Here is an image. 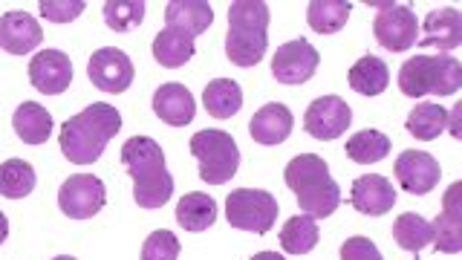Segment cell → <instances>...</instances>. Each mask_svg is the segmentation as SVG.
I'll return each mask as SVG.
<instances>
[{
  "mask_svg": "<svg viewBox=\"0 0 462 260\" xmlns=\"http://www.w3.org/2000/svg\"><path fill=\"white\" fill-rule=\"evenodd\" d=\"M119 110L107 105V101H93L90 107H84L81 113L64 122L58 144H61V153L72 165H93L105 153L107 142L119 134Z\"/></svg>",
  "mask_w": 462,
  "mask_h": 260,
  "instance_id": "obj_1",
  "label": "cell"
},
{
  "mask_svg": "<svg viewBox=\"0 0 462 260\" xmlns=\"http://www.w3.org/2000/svg\"><path fill=\"white\" fill-rule=\"evenodd\" d=\"M122 165L134 180V200L142 209H162L173 197V177L165 168V153L151 136H134L122 144Z\"/></svg>",
  "mask_w": 462,
  "mask_h": 260,
  "instance_id": "obj_2",
  "label": "cell"
},
{
  "mask_svg": "<svg viewBox=\"0 0 462 260\" xmlns=\"http://www.w3.org/2000/svg\"><path fill=\"white\" fill-rule=\"evenodd\" d=\"M286 185L292 188L298 197V206L312 220H324V217L336 214L341 206V188L329 177L327 162L318 153H300L283 171Z\"/></svg>",
  "mask_w": 462,
  "mask_h": 260,
  "instance_id": "obj_3",
  "label": "cell"
},
{
  "mask_svg": "<svg viewBox=\"0 0 462 260\" xmlns=\"http://www.w3.org/2000/svg\"><path fill=\"white\" fill-rule=\"evenodd\" d=\"M269 47V4L263 0H237L228 6L226 55L237 67H254L263 61Z\"/></svg>",
  "mask_w": 462,
  "mask_h": 260,
  "instance_id": "obj_4",
  "label": "cell"
},
{
  "mask_svg": "<svg viewBox=\"0 0 462 260\" xmlns=\"http://www.w3.org/2000/svg\"><path fill=\"white\" fill-rule=\"evenodd\" d=\"M462 87V64L454 55H413L399 70V90L411 98L454 96Z\"/></svg>",
  "mask_w": 462,
  "mask_h": 260,
  "instance_id": "obj_5",
  "label": "cell"
},
{
  "mask_svg": "<svg viewBox=\"0 0 462 260\" xmlns=\"http://www.w3.org/2000/svg\"><path fill=\"white\" fill-rule=\"evenodd\" d=\"M191 153L199 162V177L208 185H223L237 173L240 168V151L237 142L226 130H199L191 136Z\"/></svg>",
  "mask_w": 462,
  "mask_h": 260,
  "instance_id": "obj_6",
  "label": "cell"
},
{
  "mask_svg": "<svg viewBox=\"0 0 462 260\" xmlns=\"http://www.w3.org/2000/svg\"><path fill=\"white\" fill-rule=\"evenodd\" d=\"M226 220L231 228L269 235L278 220V200L260 188H237L226 200Z\"/></svg>",
  "mask_w": 462,
  "mask_h": 260,
  "instance_id": "obj_7",
  "label": "cell"
},
{
  "mask_svg": "<svg viewBox=\"0 0 462 260\" xmlns=\"http://www.w3.org/2000/svg\"><path fill=\"white\" fill-rule=\"evenodd\" d=\"M107 202V188L93 173H76L58 191V209L72 220H90Z\"/></svg>",
  "mask_w": 462,
  "mask_h": 260,
  "instance_id": "obj_8",
  "label": "cell"
},
{
  "mask_svg": "<svg viewBox=\"0 0 462 260\" xmlns=\"http://www.w3.org/2000/svg\"><path fill=\"white\" fill-rule=\"evenodd\" d=\"M373 35L390 52H408L416 47L419 38V21L416 12L408 4L399 6H382V12L373 21Z\"/></svg>",
  "mask_w": 462,
  "mask_h": 260,
  "instance_id": "obj_9",
  "label": "cell"
},
{
  "mask_svg": "<svg viewBox=\"0 0 462 260\" xmlns=\"http://www.w3.org/2000/svg\"><path fill=\"white\" fill-rule=\"evenodd\" d=\"M353 125V110L338 96H321L303 113V130L318 142L338 139L346 127Z\"/></svg>",
  "mask_w": 462,
  "mask_h": 260,
  "instance_id": "obj_10",
  "label": "cell"
},
{
  "mask_svg": "<svg viewBox=\"0 0 462 260\" xmlns=\"http://www.w3.org/2000/svg\"><path fill=\"white\" fill-rule=\"evenodd\" d=\"M318 64H321V55L312 47L310 41L295 38L278 47L272 58V76L278 79L281 84H303L315 76Z\"/></svg>",
  "mask_w": 462,
  "mask_h": 260,
  "instance_id": "obj_11",
  "label": "cell"
},
{
  "mask_svg": "<svg viewBox=\"0 0 462 260\" xmlns=\"http://www.w3.org/2000/svg\"><path fill=\"white\" fill-rule=\"evenodd\" d=\"M87 76L90 81L105 93H125L134 84V61L127 58V52L116 47H101L93 52L90 64H87Z\"/></svg>",
  "mask_w": 462,
  "mask_h": 260,
  "instance_id": "obj_12",
  "label": "cell"
},
{
  "mask_svg": "<svg viewBox=\"0 0 462 260\" xmlns=\"http://www.w3.org/2000/svg\"><path fill=\"white\" fill-rule=\"evenodd\" d=\"M442 168L439 162L425 151H404L396 159V180L402 185V191H408L413 197H422L439 185Z\"/></svg>",
  "mask_w": 462,
  "mask_h": 260,
  "instance_id": "obj_13",
  "label": "cell"
},
{
  "mask_svg": "<svg viewBox=\"0 0 462 260\" xmlns=\"http://www.w3.org/2000/svg\"><path fill=\"white\" fill-rule=\"evenodd\" d=\"M29 81H32V87L43 96H61L72 81L69 55L61 50L38 52L32 61H29Z\"/></svg>",
  "mask_w": 462,
  "mask_h": 260,
  "instance_id": "obj_14",
  "label": "cell"
},
{
  "mask_svg": "<svg viewBox=\"0 0 462 260\" xmlns=\"http://www.w3.org/2000/svg\"><path fill=\"white\" fill-rule=\"evenodd\" d=\"M430 226H433V246H437V252L457 255L462 249V182H454L445 191L442 214Z\"/></svg>",
  "mask_w": 462,
  "mask_h": 260,
  "instance_id": "obj_15",
  "label": "cell"
},
{
  "mask_svg": "<svg viewBox=\"0 0 462 260\" xmlns=\"http://www.w3.org/2000/svg\"><path fill=\"white\" fill-rule=\"evenodd\" d=\"M350 206L358 214H367V217H382L390 209L396 206V191H393V182L382 173H365L353 182V191H350Z\"/></svg>",
  "mask_w": 462,
  "mask_h": 260,
  "instance_id": "obj_16",
  "label": "cell"
},
{
  "mask_svg": "<svg viewBox=\"0 0 462 260\" xmlns=\"http://www.w3.org/2000/svg\"><path fill=\"white\" fill-rule=\"evenodd\" d=\"M422 38L419 43L428 50H439V52H451L462 43V12L454 6H442L428 12V18L422 21Z\"/></svg>",
  "mask_w": 462,
  "mask_h": 260,
  "instance_id": "obj_17",
  "label": "cell"
},
{
  "mask_svg": "<svg viewBox=\"0 0 462 260\" xmlns=\"http://www.w3.org/2000/svg\"><path fill=\"white\" fill-rule=\"evenodd\" d=\"M43 32L38 21L29 12H6L0 18V50H6L12 55H26L41 47Z\"/></svg>",
  "mask_w": 462,
  "mask_h": 260,
  "instance_id": "obj_18",
  "label": "cell"
},
{
  "mask_svg": "<svg viewBox=\"0 0 462 260\" xmlns=\"http://www.w3.org/2000/svg\"><path fill=\"white\" fill-rule=\"evenodd\" d=\"M153 113L171 127H185L194 122V96L182 84H162L153 93Z\"/></svg>",
  "mask_w": 462,
  "mask_h": 260,
  "instance_id": "obj_19",
  "label": "cell"
},
{
  "mask_svg": "<svg viewBox=\"0 0 462 260\" xmlns=\"http://www.w3.org/2000/svg\"><path fill=\"white\" fill-rule=\"evenodd\" d=\"M292 110L281 101H272V105H263L249 122V134L257 144H281L292 134Z\"/></svg>",
  "mask_w": 462,
  "mask_h": 260,
  "instance_id": "obj_20",
  "label": "cell"
},
{
  "mask_svg": "<svg viewBox=\"0 0 462 260\" xmlns=\"http://www.w3.org/2000/svg\"><path fill=\"white\" fill-rule=\"evenodd\" d=\"M211 21H214V9L206 0H171L165 9L168 29H180V32L191 38L208 32Z\"/></svg>",
  "mask_w": 462,
  "mask_h": 260,
  "instance_id": "obj_21",
  "label": "cell"
},
{
  "mask_svg": "<svg viewBox=\"0 0 462 260\" xmlns=\"http://www.w3.org/2000/svg\"><path fill=\"white\" fill-rule=\"evenodd\" d=\"M12 127L23 144H43L52 134V116L38 101H23L12 116Z\"/></svg>",
  "mask_w": 462,
  "mask_h": 260,
  "instance_id": "obj_22",
  "label": "cell"
},
{
  "mask_svg": "<svg viewBox=\"0 0 462 260\" xmlns=\"http://www.w3.org/2000/svg\"><path fill=\"white\" fill-rule=\"evenodd\" d=\"M202 105H206L208 116L214 119H231L243 107V90L235 79H214L206 84L202 93Z\"/></svg>",
  "mask_w": 462,
  "mask_h": 260,
  "instance_id": "obj_23",
  "label": "cell"
},
{
  "mask_svg": "<svg viewBox=\"0 0 462 260\" xmlns=\"http://www.w3.org/2000/svg\"><path fill=\"white\" fill-rule=\"evenodd\" d=\"M390 84V70L379 55H365L350 67V87L361 96H379Z\"/></svg>",
  "mask_w": 462,
  "mask_h": 260,
  "instance_id": "obj_24",
  "label": "cell"
},
{
  "mask_svg": "<svg viewBox=\"0 0 462 260\" xmlns=\"http://www.w3.org/2000/svg\"><path fill=\"white\" fill-rule=\"evenodd\" d=\"M177 223L185 231H194V235L211 228L217 223V202H214V197L199 194V191L185 194L180 200V206H177Z\"/></svg>",
  "mask_w": 462,
  "mask_h": 260,
  "instance_id": "obj_25",
  "label": "cell"
},
{
  "mask_svg": "<svg viewBox=\"0 0 462 260\" xmlns=\"http://www.w3.org/2000/svg\"><path fill=\"white\" fill-rule=\"evenodd\" d=\"M194 38L180 32V29H162L156 38H153V58L162 67H182L194 58Z\"/></svg>",
  "mask_w": 462,
  "mask_h": 260,
  "instance_id": "obj_26",
  "label": "cell"
},
{
  "mask_svg": "<svg viewBox=\"0 0 462 260\" xmlns=\"http://www.w3.org/2000/svg\"><path fill=\"white\" fill-rule=\"evenodd\" d=\"M404 125H408V134L419 142H433L448 130V110L442 105H433V101H422L411 110Z\"/></svg>",
  "mask_w": 462,
  "mask_h": 260,
  "instance_id": "obj_27",
  "label": "cell"
},
{
  "mask_svg": "<svg viewBox=\"0 0 462 260\" xmlns=\"http://www.w3.org/2000/svg\"><path fill=\"white\" fill-rule=\"evenodd\" d=\"M353 4L346 0H312L307 6V21L318 35H336L338 29L346 26Z\"/></svg>",
  "mask_w": 462,
  "mask_h": 260,
  "instance_id": "obj_28",
  "label": "cell"
},
{
  "mask_svg": "<svg viewBox=\"0 0 462 260\" xmlns=\"http://www.w3.org/2000/svg\"><path fill=\"white\" fill-rule=\"evenodd\" d=\"M393 237L399 243V249L404 252H422L425 246L433 243V226L430 220H425L422 214H399L396 217V223H393Z\"/></svg>",
  "mask_w": 462,
  "mask_h": 260,
  "instance_id": "obj_29",
  "label": "cell"
},
{
  "mask_svg": "<svg viewBox=\"0 0 462 260\" xmlns=\"http://www.w3.org/2000/svg\"><path fill=\"white\" fill-rule=\"evenodd\" d=\"M318 237H321V231H318V223L310 214H298L292 220H286V226L281 228V246L289 255L312 252L318 246Z\"/></svg>",
  "mask_w": 462,
  "mask_h": 260,
  "instance_id": "obj_30",
  "label": "cell"
},
{
  "mask_svg": "<svg viewBox=\"0 0 462 260\" xmlns=\"http://www.w3.org/2000/svg\"><path fill=\"white\" fill-rule=\"evenodd\" d=\"M346 156L358 165H375L390 153V139L382 134V130H358V134L344 144Z\"/></svg>",
  "mask_w": 462,
  "mask_h": 260,
  "instance_id": "obj_31",
  "label": "cell"
},
{
  "mask_svg": "<svg viewBox=\"0 0 462 260\" xmlns=\"http://www.w3.org/2000/svg\"><path fill=\"white\" fill-rule=\"evenodd\" d=\"M35 191V168L23 159H9L0 165V194L6 200H23Z\"/></svg>",
  "mask_w": 462,
  "mask_h": 260,
  "instance_id": "obj_32",
  "label": "cell"
},
{
  "mask_svg": "<svg viewBox=\"0 0 462 260\" xmlns=\"http://www.w3.org/2000/svg\"><path fill=\"white\" fill-rule=\"evenodd\" d=\"M144 21L142 0H107L105 4V23L113 32H130Z\"/></svg>",
  "mask_w": 462,
  "mask_h": 260,
  "instance_id": "obj_33",
  "label": "cell"
},
{
  "mask_svg": "<svg viewBox=\"0 0 462 260\" xmlns=\"http://www.w3.org/2000/svg\"><path fill=\"white\" fill-rule=\"evenodd\" d=\"M180 249H182V246H180L177 235L168 231V228H159V231H153L148 240H144L142 260H177Z\"/></svg>",
  "mask_w": 462,
  "mask_h": 260,
  "instance_id": "obj_34",
  "label": "cell"
},
{
  "mask_svg": "<svg viewBox=\"0 0 462 260\" xmlns=\"http://www.w3.org/2000/svg\"><path fill=\"white\" fill-rule=\"evenodd\" d=\"M41 14L52 23H69L87 9L84 0H41Z\"/></svg>",
  "mask_w": 462,
  "mask_h": 260,
  "instance_id": "obj_35",
  "label": "cell"
},
{
  "mask_svg": "<svg viewBox=\"0 0 462 260\" xmlns=\"http://www.w3.org/2000/svg\"><path fill=\"white\" fill-rule=\"evenodd\" d=\"M341 260H384L370 237H346L341 246Z\"/></svg>",
  "mask_w": 462,
  "mask_h": 260,
  "instance_id": "obj_36",
  "label": "cell"
},
{
  "mask_svg": "<svg viewBox=\"0 0 462 260\" xmlns=\"http://www.w3.org/2000/svg\"><path fill=\"white\" fill-rule=\"evenodd\" d=\"M459 119H462V101H457L454 113H448V130H451L454 139H462V130H459Z\"/></svg>",
  "mask_w": 462,
  "mask_h": 260,
  "instance_id": "obj_37",
  "label": "cell"
},
{
  "mask_svg": "<svg viewBox=\"0 0 462 260\" xmlns=\"http://www.w3.org/2000/svg\"><path fill=\"white\" fill-rule=\"evenodd\" d=\"M6 237H9V220H6V214L0 211V246H4Z\"/></svg>",
  "mask_w": 462,
  "mask_h": 260,
  "instance_id": "obj_38",
  "label": "cell"
},
{
  "mask_svg": "<svg viewBox=\"0 0 462 260\" xmlns=\"http://www.w3.org/2000/svg\"><path fill=\"white\" fill-rule=\"evenodd\" d=\"M252 260H286L283 255H278V252H257Z\"/></svg>",
  "mask_w": 462,
  "mask_h": 260,
  "instance_id": "obj_39",
  "label": "cell"
},
{
  "mask_svg": "<svg viewBox=\"0 0 462 260\" xmlns=\"http://www.w3.org/2000/svg\"><path fill=\"white\" fill-rule=\"evenodd\" d=\"M52 260H76V257H69V255H58V257H52Z\"/></svg>",
  "mask_w": 462,
  "mask_h": 260,
  "instance_id": "obj_40",
  "label": "cell"
}]
</instances>
